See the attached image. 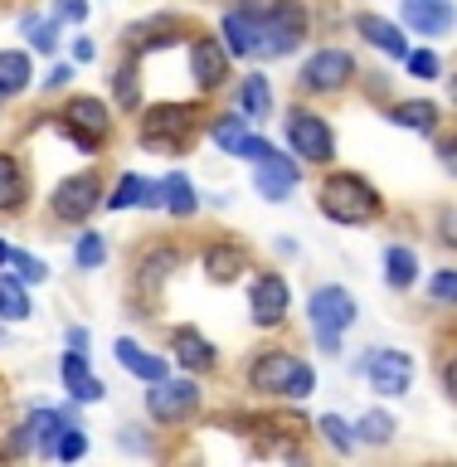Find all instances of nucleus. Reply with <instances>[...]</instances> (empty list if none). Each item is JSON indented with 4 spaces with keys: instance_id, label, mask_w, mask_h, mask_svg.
Masks as SVG:
<instances>
[{
    "instance_id": "obj_42",
    "label": "nucleus",
    "mask_w": 457,
    "mask_h": 467,
    "mask_svg": "<svg viewBox=\"0 0 457 467\" xmlns=\"http://www.w3.org/2000/svg\"><path fill=\"white\" fill-rule=\"evenodd\" d=\"M117 448H122V452H137V458H161L151 429H141V423H122V429H117Z\"/></svg>"
},
{
    "instance_id": "obj_22",
    "label": "nucleus",
    "mask_w": 457,
    "mask_h": 467,
    "mask_svg": "<svg viewBox=\"0 0 457 467\" xmlns=\"http://www.w3.org/2000/svg\"><path fill=\"white\" fill-rule=\"evenodd\" d=\"M35 204V181L15 146H0V219H20Z\"/></svg>"
},
{
    "instance_id": "obj_43",
    "label": "nucleus",
    "mask_w": 457,
    "mask_h": 467,
    "mask_svg": "<svg viewBox=\"0 0 457 467\" xmlns=\"http://www.w3.org/2000/svg\"><path fill=\"white\" fill-rule=\"evenodd\" d=\"M78 458H88V433H83V423H68V429L58 433L54 462H78Z\"/></svg>"
},
{
    "instance_id": "obj_52",
    "label": "nucleus",
    "mask_w": 457,
    "mask_h": 467,
    "mask_svg": "<svg viewBox=\"0 0 457 467\" xmlns=\"http://www.w3.org/2000/svg\"><path fill=\"white\" fill-rule=\"evenodd\" d=\"M141 210H146V214H161V175H151V185H146Z\"/></svg>"
},
{
    "instance_id": "obj_35",
    "label": "nucleus",
    "mask_w": 457,
    "mask_h": 467,
    "mask_svg": "<svg viewBox=\"0 0 457 467\" xmlns=\"http://www.w3.org/2000/svg\"><path fill=\"white\" fill-rule=\"evenodd\" d=\"M68 254H73V273H102L112 258V244H108V234H98L93 224H78Z\"/></svg>"
},
{
    "instance_id": "obj_30",
    "label": "nucleus",
    "mask_w": 457,
    "mask_h": 467,
    "mask_svg": "<svg viewBox=\"0 0 457 467\" xmlns=\"http://www.w3.org/2000/svg\"><path fill=\"white\" fill-rule=\"evenodd\" d=\"M200 210H204V195H200L195 175L181 171V166L161 175V214L166 219H195Z\"/></svg>"
},
{
    "instance_id": "obj_27",
    "label": "nucleus",
    "mask_w": 457,
    "mask_h": 467,
    "mask_svg": "<svg viewBox=\"0 0 457 467\" xmlns=\"http://www.w3.org/2000/svg\"><path fill=\"white\" fill-rule=\"evenodd\" d=\"M58 385H64V400L73 404H98L102 394H108V385H102V375L93 370V360L83 356V350H68L58 356Z\"/></svg>"
},
{
    "instance_id": "obj_9",
    "label": "nucleus",
    "mask_w": 457,
    "mask_h": 467,
    "mask_svg": "<svg viewBox=\"0 0 457 467\" xmlns=\"http://www.w3.org/2000/svg\"><path fill=\"white\" fill-rule=\"evenodd\" d=\"M181 268H185V244H175V239H146V244H137L131 268H127V287H131V297H137V306H141L137 317H151L146 306L171 287V277Z\"/></svg>"
},
{
    "instance_id": "obj_14",
    "label": "nucleus",
    "mask_w": 457,
    "mask_h": 467,
    "mask_svg": "<svg viewBox=\"0 0 457 467\" xmlns=\"http://www.w3.org/2000/svg\"><path fill=\"white\" fill-rule=\"evenodd\" d=\"M263 29H268V0H229L219 15V39L234 64H263Z\"/></svg>"
},
{
    "instance_id": "obj_28",
    "label": "nucleus",
    "mask_w": 457,
    "mask_h": 467,
    "mask_svg": "<svg viewBox=\"0 0 457 467\" xmlns=\"http://www.w3.org/2000/svg\"><path fill=\"white\" fill-rule=\"evenodd\" d=\"M379 277H385L389 292H414L419 277H423L419 248H414V244H400V239L385 244V248H379Z\"/></svg>"
},
{
    "instance_id": "obj_32",
    "label": "nucleus",
    "mask_w": 457,
    "mask_h": 467,
    "mask_svg": "<svg viewBox=\"0 0 457 467\" xmlns=\"http://www.w3.org/2000/svg\"><path fill=\"white\" fill-rule=\"evenodd\" d=\"M248 131H254V122H248L239 108H210V117H204V141H210L214 151H224V156L239 151Z\"/></svg>"
},
{
    "instance_id": "obj_38",
    "label": "nucleus",
    "mask_w": 457,
    "mask_h": 467,
    "mask_svg": "<svg viewBox=\"0 0 457 467\" xmlns=\"http://www.w3.org/2000/svg\"><path fill=\"white\" fill-rule=\"evenodd\" d=\"M356 438H360V448H389L394 438H400V419L375 404V409H365V414L356 419Z\"/></svg>"
},
{
    "instance_id": "obj_51",
    "label": "nucleus",
    "mask_w": 457,
    "mask_h": 467,
    "mask_svg": "<svg viewBox=\"0 0 457 467\" xmlns=\"http://www.w3.org/2000/svg\"><path fill=\"white\" fill-rule=\"evenodd\" d=\"M438 239H443V248H457V210L438 214Z\"/></svg>"
},
{
    "instance_id": "obj_31",
    "label": "nucleus",
    "mask_w": 457,
    "mask_h": 467,
    "mask_svg": "<svg viewBox=\"0 0 457 467\" xmlns=\"http://www.w3.org/2000/svg\"><path fill=\"white\" fill-rule=\"evenodd\" d=\"M20 35H25V49L35 58H54L58 49H64V20L49 10H25L20 15Z\"/></svg>"
},
{
    "instance_id": "obj_56",
    "label": "nucleus",
    "mask_w": 457,
    "mask_h": 467,
    "mask_svg": "<svg viewBox=\"0 0 457 467\" xmlns=\"http://www.w3.org/2000/svg\"><path fill=\"white\" fill-rule=\"evenodd\" d=\"M452 341H457V317H452Z\"/></svg>"
},
{
    "instance_id": "obj_29",
    "label": "nucleus",
    "mask_w": 457,
    "mask_h": 467,
    "mask_svg": "<svg viewBox=\"0 0 457 467\" xmlns=\"http://www.w3.org/2000/svg\"><path fill=\"white\" fill-rule=\"evenodd\" d=\"M112 356H117V365H122L131 379H141V385H151V379L171 375V356H161V350L141 346L137 336H117V341H112Z\"/></svg>"
},
{
    "instance_id": "obj_13",
    "label": "nucleus",
    "mask_w": 457,
    "mask_h": 467,
    "mask_svg": "<svg viewBox=\"0 0 457 467\" xmlns=\"http://www.w3.org/2000/svg\"><path fill=\"white\" fill-rule=\"evenodd\" d=\"M350 370H356L379 400H404V394L414 389V379H419V360L400 346H370V350L356 356Z\"/></svg>"
},
{
    "instance_id": "obj_49",
    "label": "nucleus",
    "mask_w": 457,
    "mask_h": 467,
    "mask_svg": "<svg viewBox=\"0 0 457 467\" xmlns=\"http://www.w3.org/2000/svg\"><path fill=\"white\" fill-rule=\"evenodd\" d=\"M68 58H73V64H98V39L93 35H83V29H78V35H73L68 39Z\"/></svg>"
},
{
    "instance_id": "obj_50",
    "label": "nucleus",
    "mask_w": 457,
    "mask_h": 467,
    "mask_svg": "<svg viewBox=\"0 0 457 467\" xmlns=\"http://www.w3.org/2000/svg\"><path fill=\"white\" fill-rule=\"evenodd\" d=\"M64 346H68V350H83V356H88V346H93V331L78 327V321H68V327H64Z\"/></svg>"
},
{
    "instance_id": "obj_5",
    "label": "nucleus",
    "mask_w": 457,
    "mask_h": 467,
    "mask_svg": "<svg viewBox=\"0 0 457 467\" xmlns=\"http://www.w3.org/2000/svg\"><path fill=\"white\" fill-rule=\"evenodd\" d=\"M360 83H365V68H360L356 49H346V44H317V49L297 64V78H292L297 98H312V102L346 98V93H356Z\"/></svg>"
},
{
    "instance_id": "obj_48",
    "label": "nucleus",
    "mask_w": 457,
    "mask_h": 467,
    "mask_svg": "<svg viewBox=\"0 0 457 467\" xmlns=\"http://www.w3.org/2000/svg\"><path fill=\"white\" fill-rule=\"evenodd\" d=\"M438 166H443L452 181H457V127H448V131H438Z\"/></svg>"
},
{
    "instance_id": "obj_19",
    "label": "nucleus",
    "mask_w": 457,
    "mask_h": 467,
    "mask_svg": "<svg viewBox=\"0 0 457 467\" xmlns=\"http://www.w3.org/2000/svg\"><path fill=\"white\" fill-rule=\"evenodd\" d=\"M302 181H306V166L287 151V146H273L263 161H254V190H258V200H268V204H287L297 195Z\"/></svg>"
},
{
    "instance_id": "obj_37",
    "label": "nucleus",
    "mask_w": 457,
    "mask_h": 467,
    "mask_svg": "<svg viewBox=\"0 0 457 467\" xmlns=\"http://www.w3.org/2000/svg\"><path fill=\"white\" fill-rule=\"evenodd\" d=\"M146 185H151V175H141V171H122V175H117V181L108 185V195H102V210H108V214L141 210V200H146Z\"/></svg>"
},
{
    "instance_id": "obj_18",
    "label": "nucleus",
    "mask_w": 457,
    "mask_h": 467,
    "mask_svg": "<svg viewBox=\"0 0 457 467\" xmlns=\"http://www.w3.org/2000/svg\"><path fill=\"white\" fill-rule=\"evenodd\" d=\"M166 350H171V365L185 370V375L210 379V375L224 370V350H219L200 327H190V321H175V327L166 331Z\"/></svg>"
},
{
    "instance_id": "obj_17",
    "label": "nucleus",
    "mask_w": 457,
    "mask_h": 467,
    "mask_svg": "<svg viewBox=\"0 0 457 467\" xmlns=\"http://www.w3.org/2000/svg\"><path fill=\"white\" fill-rule=\"evenodd\" d=\"M190 39V25L181 10H156V15H141V20L122 25L117 35V49H131V54H156V49H171V44H185Z\"/></svg>"
},
{
    "instance_id": "obj_11",
    "label": "nucleus",
    "mask_w": 457,
    "mask_h": 467,
    "mask_svg": "<svg viewBox=\"0 0 457 467\" xmlns=\"http://www.w3.org/2000/svg\"><path fill=\"white\" fill-rule=\"evenodd\" d=\"M185 73H190V88H195V98L214 102L224 98L234 88V54L224 49V39H219V29H190L185 39Z\"/></svg>"
},
{
    "instance_id": "obj_33",
    "label": "nucleus",
    "mask_w": 457,
    "mask_h": 467,
    "mask_svg": "<svg viewBox=\"0 0 457 467\" xmlns=\"http://www.w3.org/2000/svg\"><path fill=\"white\" fill-rule=\"evenodd\" d=\"M35 88V54L29 49H0V102H15Z\"/></svg>"
},
{
    "instance_id": "obj_23",
    "label": "nucleus",
    "mask_w": 457,
    "mask_h": 467,
    "mask_svg": "<svg viewBox=\"0 0 457 467\" xmlns=\"http://www.w3.org/2000/svg\"><path fill=\"white\" fill-rule=\"evenodd\" d=\"M229 102L239 108L254 127H268L273 117H277V93H273V78L263 68H248V73H239L234 78V88H229Z\"/></svg>"
},
{
    "instance_id": "obj_2",
    "label": "nucleus",
    "mask_w": 457,
    "mask_h": 467,
    "mask_svg": "<svg viewBox=\"0 0 457 467\" xmlns=\"http://www.w3.org/2000/svg\"><path fill=\"white\" fill-rule=\"evenodd\" d=\"M317 210L336 229H370L389 214V200L379 195V185L370 175L346 171V166H327L317 181Z\"/></svg>"
},
{
    "instance_id": "obj_12",
    "label": "nucleus",
    "mask_w": 457,
    "mask_h": 467,
    "mask_svg": "<svg viewBox=\"0 0 457 467\" xmlns=\"http://www.w3.org/2000/svg\"><path fill=\"white\" fill-rule=\"evenodd\" d=\"M317 29V5L312 0H268V29H263V64L292 58L312 39Z\"/></svg>"
},
{
    "instance_id": "obj_44",
    "label": "nucleus",
    "mask_w": 457,
    "mask_h": 467,
    "mask_svg": "<svg viewBox=\"0 0 457 467\" xmlns=\"http://www.w3.org/2000/svg\"><path fill=\"white\" fill-rule=\"evenodd\" d=\"M0 458H35V433H29L25 419L5 429V448H0Z\"/></svg>"
},
{
    "instance_id": "obj_21",
    "label": "nucleus",
    "mask_w": 457,
    "mask_h": 467,
    "mask_svg": "<svg viewBox=\"0 0 457 467\" xmlns=\"http://www.w3.org/2000/svg\"><path fill=\"white\" fill-rule=\"evenodd\" d=\"M78 409H83V404H73V400H64V404H29V409H25V423H29V433H35V458L54 462L58 433H64L68 423H83Z\"/></svg>"
},
{
    "instance_id": "obj_39",
    "label": "nucleus",
    "mask_w": 457,
    "mask_h": 467,
    "mask_svg": "<svg viewBox=\"0 0 457 467\" xmlns=\"http://www.w3.org/2000/svg\"><path fill=\"white\" fill-rule=\"evenodd\" d=\"M404 68H409V78H419V83H443V54L429 49V44H414V49L404 54Z\"/></svg>"
},
{
    "instance_id": "obj_34",
    "label": "nucleus",
    "mask_w": 457,
    "mask_h": 467,
    "mask_svg": "<svg viewBox=\"0 0 457 467\" xmlns=\"http://www.w3.org/2000/svg\"><path fill=\"white\" fill-rule=\"evenodd\" d=\"M312 438L331 452V458H350V452L360 448L356 423H350L346 414H317V419H312Z\"/></svg>"
},
{
    "instance_id": "obj_45",
    "label": "nucleus",
    "mask_w": 457,
    "mask_h": 467,
    "mask_svg": "<svg viewBox=\"0 0 457 467\" xmlns=\"http://www.w3.org/2000/svg\"><path fill=\"white\" fill-rule=\"evenodd\" d=\"M73 78H78V64L73 58H54V68L44 73V93H68Z\"/></svg>"
},
{
    "instance_id": "obj_54",
    "label": "nucleus",
    "mask_w": 457,
    "mask_h": 467,
    "mask_svg": "<svg viewBox=\"0 0 457 467\" xmlns=\"http://www.w3.org/2000/svg\"><path fill=\"white\" fill-rule=\"evenodd\" d=\"M10 248H15V244L5 239V234H0V273H5V268H10Z\"/></svg>"
},
{
    "instance_id": "obj_20",
    "label": "nucleus",
    "mask_w": 457,
    "mask_h": 467,
    "mask_svg": "<svg viewBox=\"0 0 457 467\" xmlns=\"http://www.w3.org/2000/svg\"><path fill=\"white\" fill-rule=\"evenodd\" d=\"M350 35H356L365 49H375L379 58H389V64H404V54L414 49V35H409L400 20L379 15V10H356L350 15Z\"/></svg>"
},
{
    "instance_id": "obj_40",
    "label": "nucleus",
    "mask_w": 457,
    "mask_h": 467,
    "mask_svg": "<svg viewBox=\"0 0 457 467\" xmlns=\"http://www.w3.org/2000/svg\"><path fill=\"white\" fill-rule=\"evenodd\" d=\"M10 273L20 277V283H29V287H44L49 283V263H44L39 254H29V248H10Z\"/></svg>"
},
{
    "instance_id": "obj_16",
    "label": "nucleus",
    "mask_w": 457,
    "mask_h": 467,
    "mask_svg": "<svg viewBox=\"0 0 457 467\" xmlns=\"http://www.w3.org/2000/svg\"><path fill=\"white\" fill-rule=\"evenodd\" d=\"M195 258H200V273L210 277L214 287H234V283H244V277L258 268L254 248H248L244 239H234V234H210Z\"/></svg>"
},
{
    "instance_id": "obj_55",
    "label": "nucleus",
    "mask_w": 457,
    "mask_h": 467,
    "mask_svg": "<svg viewBox=\"0 0 457 467\" xmlns=\"http://www.w3.org/2000/svg\"><path fill=\"white\" fill-rule=\"evenodd\" d=\"M448 83V108H457V73H452V78H443Z\"/></svg>"
},
{
    "instance_id": "obj_8",
    "label": "nucleus",
    "mask_w": 457,
    "mask_h": 467,
    "mask_svg": "<svg viewBox=\"0 0 457 467\" xmlns=\"http://www.w3.org/2000/svg\"><path fill=\"white\" fill-rule=\"evenodd\" d=\"M141 409H146V419H151V429L161 433H181L185 423H195L200 419V409H204V379L200 375H161L146 385L141 394Z\"/></svg>"
},
{
    "instance_id": "obj_4",
    "label": "nucleus",
    "mask_w": 457,
    "mask_h": 467,
    "mask_svg": "<svg viewBox=\"0 0 457 467\" xmlns=\"http://www.w3.org/2000/svg\"><path fill=\"white\" fill-rule=\"evenodd\" d=\"M49 122L64 131L68 146H78L83 156H102L108 151V141L117 137V108L102 93H64L54 112H44Z\"/></svg>"
},
{
    "instance_id": "obj_41",
    "label": "nucleus",
    "mask_w": 457,
    "mask_h": 467,
    "mask_svg": "<svg viewBox=\"0 0 457 467\" xmlns=\"http://www.w3.org/2000/svg\"><path fill=\"white\" fill-rule=\"evenodd\" d=\"M423 292H429L433 306H448V312H457V268H452V263L433 268V273H429V287H423Z\"/></svg>"
},
{
    "instance_id": "obj_15",
    "label": "nucleus",
    "mask_w": 457,
    "mask_h": 467,
    "mask_svg": "<svg viewBox=\"0 0 457 467\" xmlns=\"http://www.w3.org/2000/svg\"><path fill=\"white\" fill-rule=\"evenodd\" d=\"M248 321L258 331H287L292 321V283L277 268H254L248 273Z\"/></svg>"
},
{
    "instance_id": "obj_6",
    "label": "nucleus",
    "mask_w": 457,
    "mask_h": 467,
    "mask_svg": "<svg viewBox=\"0 0 457 467\" xmlns=\"http://www.w3.org/2000/svg\"><path fill=\"white\" fill-rule=\"evenodd\" d=\"M277 122H283V146L302 161L306 171H327V166H336V156H341V141H336L331 117L321 112L312 98L287 102Z\"/></svg>"
},
{
    "instance_id": "obj_53",
    "label": "nucleus",
    "mask_w": 457,
    "mask_h": 467,
    "mask_svg": "<svg viewBox=\"0 0 457 467\" xmlns=\"http://www.w3.org/2000/svg\"><path fill=\"white\" fill-rule=\"evenodd\" d=\"M273 248H277V254H283V258H297V239H277Z\"/></svg>"
},
{
    "instance_id": "obj_47",
    "label": "nucleus",
    "mask_w": 457,
    "mask_h": 467,
    "mask_svg": "<svg viewBox=\"0 0 457 467\" xmlns=\"http://www.w3.org/2000/svg\"><path fill=\"white\" fill-rule=\"evenodd\" d=\"M49 10H54L64 25H88V15H93V0H49Z\"/></svg>"
},
{
    "instance_id": "obj_1",
    "label": "nucleus",
    "mask_w": 457,
    "mask_h": 467,
    "mask_svg": "<svg viewBox=\"0 0 457 467\" xmlns=\"http://www.w3.org/2000/svg\"><path fill=\"white\" fill-rule=\"evenodd\" d=\"M321 375L317 365L297 356L292 346H258L248 350L244 360V389L254 400H268V404H306L317 394Z\"/></svg>"
},
{
    "instance_id": "obj_10",
    "label": "nucleus",
    "mask_w": 457,
    "mask_h": 467,
    "mask_svg": "<svg viewBox=\"0 0 457 467\" xmlns=\"http://www.w3.org/2000/svg\"><path fill=\"white\" fill-rule=\"evenodd\" d=\"M102 195H108V175L98 166L68 171L64 181L49 190V200H44V219H49L54 229H78L102 210Z\"/></svg>"
},
{
    "instance_id": "obj_3",
    "label": "nucleus",
    "mask_w": 457,
    "mask_h": 467,
    "mask_svg": "<svg viewBox=\"0 0 457 467\" xmlns=\"http://www.w3.org/2000/svg\"><path fill=\"white\" fill-rule=\"evenodd\" d=\"M204 117L210 102L204 98H181V102H151L137 112V146L156 156H185L190 146L204 137Z\"/></svg>"
},
{
    "instance_id": "obj_7",
    "label": "nucleus",
    "mask_w": 457,
    "mask_h": 467,
    "mask_svg": "<svg viewBox=\"0 0 457 467\" xmlns=\"http://www.w3.org/2000/svg\"><path fill=\"white\" fill-rule=\"evenodd\" d=\"M360 321V302L356 292L341 287V283H317L306 292V331L321 356H346V331Z\"/></svg>"
},
{
    "instance_id": "obj_24",
    "label": "nucleus",
    "mask_w": 457,
    "mask_h": 467,
    "mask_svg": "<svg viewBox=\"0 0 457 467\" xmlns=\"http://www.w3.org/2000/svg\"><path fill=\"white\" fill-rule=\"evenodd\" d=\"M400 25L414 39H448L457 29V5L452 0H400Z\"/></svg>"
},
{
    "instance_id": "obj_25",
    "label": "nucleus",
    "mask_w": 457,
    "mask_h": 467,
    "mask_svg": "<svg viewBox=\"0 0 457 467\" xmlns=\"http://www.w3.org/2000/svg\"><path fill=\"white\" fill-rule=\"evenodd\" d=\"M379 112H385V122L389 127H404V131H414V137H438L443 131V102H433V98H389V102H379Z\"/></svg>"
},
{
    "instance_id": "obj_36",
    "label": "nucleus",
    "mask_w": 457,
    "mask_h": 467,
    "mask_svg": "<svg viewBox=\"0 0 457 467\" xmlns=\"http://www.w3.org/2000/svg\"><path fill=\"white\" fill-rule=\"evenodd\" d=\"M35 317V297H29V283H20L10 268L0 273V321L5 327H25Z\"/></svg>"
},
{
    "instance_id": "obj_46",
    "label": "nucleus",
    "mask_w": 457,
    "mask_h": 467,
    "mask_svg": "<svg viewBox=\"0 0 457 467\" xmlns=\"http://www.w3.org/2000/svg\"><path fill=\"white\" fill-rule=\"evenodd\" d=\"M438 389H443V400L457 409V346L438 360Z\"/></svg>"
},
{
    "instance_id": "obj_26",
    "label": "nucleus",
    "mask_w": 457,
    "mask_h": 467,
    "mask_svg": "<svg viewBox=\"0 0 457 467\" xmlns=\"http://www.w3.org/2000/svg\"><path fill=\"white\" fill-rule=\"evenodd\" d=\"M108 98L117 117H137L146 108V88H141V54L131 49H117V64L108 73Z\"/></svg>"
}]
</instances>
